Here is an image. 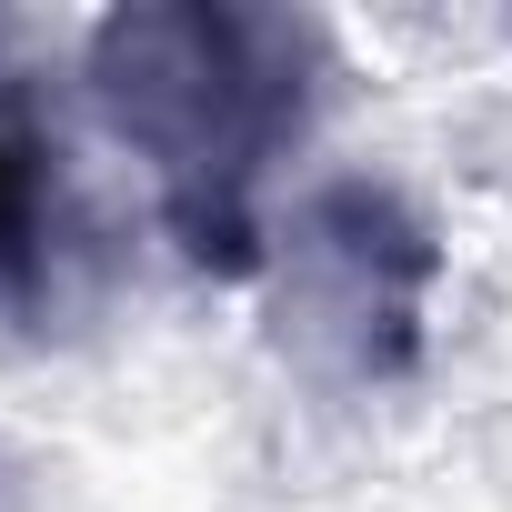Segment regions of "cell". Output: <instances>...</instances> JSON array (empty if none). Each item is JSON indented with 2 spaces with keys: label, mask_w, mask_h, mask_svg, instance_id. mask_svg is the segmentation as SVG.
I'll list each match as a JSON object with an SVG mask.
<instances>
[{
  "label": "cell",
  "mask_w": 512,
  "mask_h": 512,
  "mask_svg": "<svg viewBox=\"0 0 512 512\" xmlns=\"http://www.w3.org/2000/svg\"><path fill=\"white\" fill-rule=\"evenodd\" d=\"M111 121L151 151L161 211L201 272H251V181L302 131L322 31L292 11H221V0H171V11H111L91 41Z\"/></svg>",
  "instance_id": "6da1fadb"
},
{
  "label": "cell",
  "mask_w": 512,
  "mask_h": 512,
  "mask_svg": "<svg viewBox=\"0 0 512 512\" xmlns=\"http://www.w3.org/2000/svg\"><path fill=\"white\" fill-rule=\"evenodd\" d=\"M302 262L332 272L322 322L352 342V372H412L422 352V282H432V241L382 181H332L302 211Z\"/></svg>",
  "instance_id": "7a4b0ae2"
},
{
  "label": "cell",
  "mask_w": 512,
  "mask_h": 512,
  "mask_svg": "<svg viewBox=\"0 0 512 512\" xmlns=\"http://www.w3.org/2000/svg\"><path fill=\"white\" fill-rule=\"evenodd\" d=\"M61 241H71L61 151H51L41 111L21 101V81H0V312H41Z\"/></svg>",
  "instance_id": "3957f363"
}]
</instances>
